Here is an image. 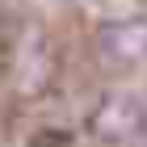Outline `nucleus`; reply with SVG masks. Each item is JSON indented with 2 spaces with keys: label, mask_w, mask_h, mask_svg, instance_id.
Returning <instances> with one entry per match:
<instances>
[{
  "label": "nucleus",
  "mask_w": 147,
  "mask_h": 147,
  "mask_svg": "<svg viewBox=\"0 0 147 147\" xmlns=\"http://www.w3.org/2000/svg\"><path fill=\"white\" fill-rule=\"evenodd\" d=\"M101 51L113 63H135L147 55V25L143 21H113L101 34Z\"/></svg>",
  "instance_id": "2"
},
{
  "label": "nucleus",
  "mask_w": 147,
  "mask_h": 147,
  "mask_svg": "<svg viewBox=\"0 0 147 147\" xmlns=\"http://www.w3.org/2000/svg\"><path fill=\"white\" fill-rule=\"evenodd\" d=\"M92 135L105 143H139L147 139V97L139 92H113L92 113Z\"/></svg>",
  "instance_id": "1"
}]
</instances>
